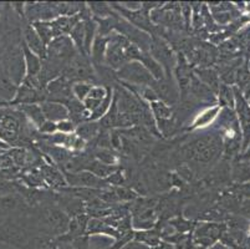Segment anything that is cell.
<instances>
[{
  "mask_svg": "<svg viewBox=\"0 0 250 249\" xmlns=\"http://www.w3.org/2000/svg\"><path fill=\"white\" fill-rule=\"evenodd\" d=\"M44 113L50 117L51 120H61L67 116L66 110L63 109L61 105L56 104H46L44 106Z\"/></svg>",
  "mask_w": 250,
  "mask_h": 249,
  "instance_id": "obj_1",
  "label": "cell"
},
{
  "mask_svg": "<svg viewBox=\"0 0 250 249\" xmlns=\"http://www.w3.org/2000/svg\"><path fill=\"white\" fill-rule=\"evenodd\" d=\"M0 127H1V130L4 132L14 134L18 130V127H19V123H18V121L14 117H11V116H4L0 120Z\"/></svg>",
  "mask_w": 250,
  "mask_h": 249,
  "instance_id": "obj_2",
  "label": "cell"
},
{
  "mask_svg": "<svg viewBox=\"0 0 250 249\" xmlns=\"http://www.w3.org/2000/svg\"><path fill=\"white\" fill-rule=\"evenodd\" d=\"M79 134H80L81 137H86V138H88V137H91L92 135L95 134V126H91V125H85V126L80 127V130H79Z\"/></svg>",
  "mask_w": 250,
  "mask_h": 249,
  "instance_id": "obj_3",
  "label": "cell"
},
{
  "mask_svg": "<svg viewBox=\"0 0 250 249\" xmlns=\"http://www.w3.org/2000/svg\"><path fill=\"white\" fill-rule=\"evenodd\" d=\"M90 88H87V86H85V85H79L76 88V93H77V96H79V97H80V99H83V97H85V95L86 93H90Z\"/></svg>",
  "mask_w": 250,
  "mask_h": 249,
  "instance_id": "obj_4",
  "label": "cell"
},
{
  "mask_svg": "<svg viewBox=\"0 0 250 249\" xmlns=\"http://www.w3.org/2000/svg\"><path fill=\"white\" fill-rule=\"evenodd\" d=\"M59 129L62 130V131H71L72 123L71 122H66V121H62V122L59 123Z\"/></svg>",
  "mask_w": 250,
  "mask_h": 249,
  "instance_id": "obj_5",
  "label": "cell"
},
{
  "mask_svg": "<svg viewBox=\"0 0 250 249\" xmlns=\"http://www.w3.org/2000/svg\"><path fill=\"white\" fill-rule=\"evenodd\" d=\"M31 35H34V34L29 31V33H28V38H29V40H30V41H31ZM33 38H34V36H33ZM38 44H39V41H36L35 39H33V43H31V45H33L34 49H38ZM31 45H30V46H31Z\"/></svg>",
  "mask_w": 250,
  "mask_h": 249,
  "instance_id": "obj_6",
  "label": "cell"
}]
</instances>
